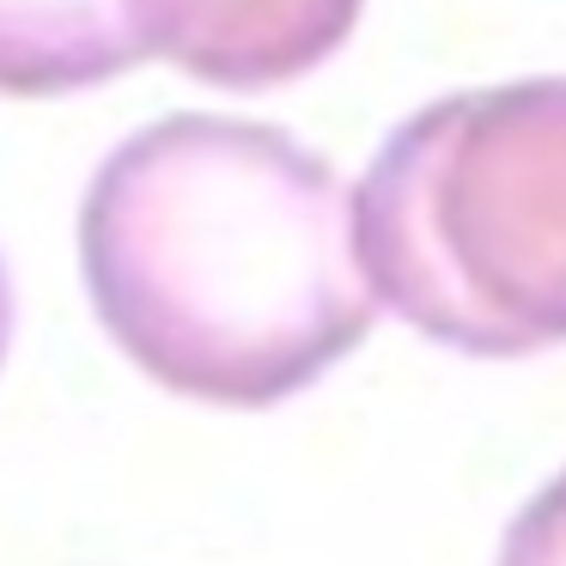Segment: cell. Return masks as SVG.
Segmentation results:
<instances>
[{
	"label": "cell",
	"instance_id": "4",
	"mask_svg": "<svg viewBox=\"0 0 566 566\" xmlns=\"http://www.w3.org/2000/svg\"><path fill=\"white\" fill-rule=\"evenodd\" d=\"M153 62L135 0H0V92L67 98Z\"/></svg>",
	"mask_w": 566,
	"mask_h": 566
},
{
	"label": "cell",
	"instance_id": "5",
	"mask_svg": "<svg viewBox=\"0 0 566 566\" xmlns=\"http://www.w3.org/2000/svg\"><path fill=\"white\" fill-rule=\"evenodd\" d=\"M500 566H566V469L530 493V505L505 524Z\"/></svg>",
	"mask_w": 566,
	"mask_h": 566
},
{
	"label": "cell",
	"instance_id": "2",
	"mask_svg": "<svg viewBox=\"0 0 566 566\" xmlns=\"http://www.w3.org/2000/svg\"><path fill=\"white\" fill-rule=\"evenodd\" d=\"M378 305L469 359L566 347V80L420 104L354 189Z\"/></svg>",
	"mask_w": 566,
	"mask_h": 566
},
{
	"label": "cell",
	"instance_id": "6",
	"mask_svg": "<svg viewBox=\"0 0 566 566\" xmlns=\"http://www.w3.org/2000/svg\"><path fill=\"white\" fill-rule=\"evenodd\" d=\"M7 342H13V281H7V256H0V359H7Z\"/></svg>",
	"mask_w": 566,
	"mask_h": 566
},
{
	"label": "cell",
	"instance_id": "3",
	"mask_svg": "<svg viewBox=\"0 0 566 566\" xmlns=\"http://www.w3.org/2000/svg\"><path fill=\"white\" fill-rule=\"evenodd\" d=\"M366 0H135L153 62L220 92H274L354 38Z\"/></svg>",
	"mask_w": 566,
	"mask_h": 566
},
{
	"label": "cell",
	"instance_id": "1",
	"mask_svg": "<svg viewBox=\"0 0 566 566\" xmlns=\"http://www.w3.org/2000/svg\"><path fill=\"white\" fill-rule=\"evenodd\" d=\"M104 335L208 408H274L371 335L354 196L274 123L177 111L135 128L80 201Z\"/></svg>",
	"mask_w": 566,
	"mask_h": 566
}]
</instances>
